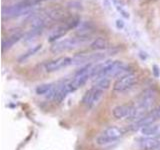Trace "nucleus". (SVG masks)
I'll use <instances>...</instances> for the list:
<instances>
[{
	"mask_svg": "<svg viewBox=\"0 0 160 150\" xmlns=\"http://www.w3.org/2000/svg\"><path fill=\"white\" fill-rule=\"evenodd\" d=\"M89 40V37H73V38H66L61 41H58L56 43H54L50 50L51 52L54 54H58V53H62L64 51H67V50H72L79 47L80 45L84 44L85 42Z\"/></svg>",
	"mask_w": 160,
	"mask_h": 150,
	"instance_id": "nucleus-1",
	"label": "nucleus"
},
{
	"mask_svg": "<svg viewBox=\"0 0 160 150\" xmlns=\"http://www.w3.org/2000/svg\"><path fill=\"white\" fill-rule=\"evenodd\" d=\"M33 7L26 2V0L20 1L14 5H10L2 8V18L3 19H9L13 17L22 16L25 14H29L32 11Z\"/></svg>",
	"mask_w": 160,
	"mask_h": 150,
	"instance_id": "nucleus-2",
	"label": "nucleus"
},
{
	"mask_svg": "<svg viewBox=\"0 0 160 150\" xmlns=\"http://www.w3.org/2000/svg\"><path fill=\"white\" fill-rule=\"evenodd\" d=\"M123 135V131L120 128L116 126H109L106 129H104L98 136L95 139V141L98 145L101 146H105V145H109L121 137Z\"/></svg>",
	"mask_w": 160,
	"mask_h": 150,
	"instance_id": "nucleus-3",
	"label": "nucleus"
},
{
	"mask_svg": "<svg viewBox=\"0 0 160 150\" xmlns=\"http://www.w3.org/2000/svg\"><path fill=\"white\" fill-rule=\"evenodd\" d=\"M104 91L100 90L98 88H96L95 86H93L92 88H90L89 90H87L85 94L82 97V104L85 107H87L88 109L95 107L96 105L99 103L100 100L102 99Z\"/></svg>",
	"mask_w": 160,
	"mask_h": 150,
	"instance_id": "nucleus-4",
	"label": "nucleus"
},
{
	"mask_svg": "<svg viewBox=\"0 0 160 150\" xmlns=\"http://www.w3.org/2000/svg\"><path fill=\"white\" fill-rule=\"evenodd\" d=\"M137 82V76L133 73H129L125 76L120 77L116 80L113 85L114 91L117 92H125L133 87V85Z\"/></svg>",
	"mask_w": 160,
	"mask_h": 150,
	"instance_id": "nucleus-5",
	"label": "nucleus"
},
{
	"mask_svg": "<svg viewBox=\"0 0 160 150\" xmlns=\"http://www.w3.org/2000/svg\"><path fill=\"white\" fill-rule=\"evenodd\" d=\"M71 63L72 59L70 57H58L45 64V69L47 72H55L64 67L69 66V65H71Z\"/></svg>",
	"mask_w": 160,
	"mask_h": 150,
	"instance_id": "nucleus-6",
	"label": "nucleus"
},
{
	"mask_svg": "<svg viewBox=\"0 0 160 150\" xmlns=\"http://www.w3.org/2000/svg\"><path fill=\"white\" fill-rule=\"evenodd\" d=\"M134 111V107L130 105H118L112 110V114L114 118L116 119H124V118H131Z\"/></svg>",
	"mask_w": 160,
	"mask_h": 150,
	"instance_id": "nucleus-7",
	"label": "nucleus"
},
{
	"mask_svg": "<svg viewBox=\"0 0 160 150\" xmlns=\"http://www.w3.org/2000/svg\"><path fill=\"white\" fill-rule=\"evenodd\" d=\"M156 118L154 117L153 113H148L146 115H144V116H142L141 118H139L138 120H136V121H134L132 123V125L130 126V129L131 130H140L142 129L143 127L147 126V125H150V124H153L155 123V121H156Z\"/></svg>",
	"mask_w": 160,
	"mask_h": 150,
	"instance_id": "nucleus-8",
	"label": "nucleus"
},
{
	"mask_svg": "<svg viewBox=\"0 0 160 150\" xmlns=\"http://www.w3.org/2000/svg\"><path fill=\"white\" fill-rule=\"evenodd\" d=\"M138 145L143 150H158L160 148V140L156 137H146L140 140Z\"/></svg>",
	"mask_w": 160,
	"mask_h": 150,
	"instance_id": "nucleus-9",
	"label": "nucleus"
},
{
	"mask_svg": "<svg viewBox=\"0 0 160 150\" xmlns=\"http://www.w3.org/2000/svg\"><path fill=\"white\" fill-rule=\"evenodd\" d=\"M22 37H23L22 33L18 32V33H14L12 35H10L9 37H7L6 39H4L3 42H2V51L5 52L6 50L10 49L15 43H17Z\"/></svg>",
	"mask_w": 160,
	"mask_h": 150,
	"instance_id": "nucleus-10",
	"label": "nucleus"
},
{
	"mask_svg": "<svg viewBox=\"0 0 160 150\" xmlns=\"http://www.w3.org/2000/svg\"><path fill=\"white\" fill-rule=\"evenodd\" d=\"M71 59V65H87L90 64V53H77Z\"/></svg>",
	"mask_w": 160,
	"mask_h": 150,
	"instance_id": "nucleus-11",
	"label": "nucleus"
},
{
	"mask_svg": "<svg viewBox=\"0 0 160 150\" xmlns=\"http://www.w3.org/2000/svg\"><path fill=\"white\" fill-rule=\"evenodd\" d=\"M140 132L146 137H155L160 132V128L158 125L153 123V124H150L143 127L142 129H140Z\"/></svg>",
	"mask_w": 160,
	"mask_h": 150,
	"instance_id": "nucleus-12",
	"label": "nucleus"
},
{
	"mask_svg": "<svg viewBox=\"0 0 160 150\" xmlns=\"http://www.w3.org/2000/svg\"><path fill=\"white\" fill-rule=\"evenodd\" d=\"M93 25L91 22H83L79 24V29L77 34L81 37H89L90 33L93 31Z\"/></svg>",
	"mask_w": 160,
	"mask_h": 150,
	"instance_id": "nucleus-13",
	"label": "nucleus"
},
{
	"mask_svg": "<svg viewBox=\"0 0 160 150\" xmlns=\"http://www.w3.org/2000/svg\"><path fill=\"white\" fill-rule=\"evenodd\" d=\"M108 47V42L107 40L103 37H98L94 39L90 44V48L92 50H97V51H101V50H105Z\"/></svg>",
	"mask_w": 160,
	"mask_h": 150,
	"instance_id": "nucleus-14",
	"label": "nucleus"
},
{
	"mask_svg": "<svg viewBox=\"0 0 160 150\" xmlns=\"http://www.w3.org/2000/svg\"><path fill=\"white\" fill-rule=\"evenodd\" d=\"M41 47H42V45L41 44H38V45H36V46H33L32 48H30L28 51H26L24 54H22L21 56H20L19 58H18V62L19 63H23V62H25V61H27V60L31 57V56H33V55H35L36 54L40 49H41Z\"/></svg>",
	"mask_w": 160,
	"mask_h": 150,
	"instance_id": "nucleus-15",
	"label": "nucleus"
},
{
	"mask_svg": "<svg viewBox=\"0 0 160 150\" xmlns=\"http://www.w3.org/2000/svg\"><path fill=\"white\" fill-rule=\"evenodd\" d=\"M63 16H64V12L59 8L50 10L47 13V18H49L50 20H53V21H58V20H60Z\"/></svg>",
	"mask_w": 160,
	"mask_h": 150,
	"instance_id": "nucleus-16",
	"label": "nucleus"
},
{
	"mask_svg": "<svg viewBox=\"0 0 160 150\" xmlns=\"http://www.w3.org/2000/svg\"><path fill=\"white\" fill-rule=\"evenodd\" d=\"M94 86L100 90H102V91H105V90H107L110 86V79L108 77L97 79V82L95 83Z\"/></svg>",
	"mask_w": 160,
	"mask_h": 150,
	"instance_id": "nucleus-17",
	"label": "nucleus"
},
{
	"mask_svg": "<svg viewBox=\"0 0 160 150\" xmlns=\"http://www.w3.org/2000/svg\"><path fill=\"white\" fill-rule=\"evenodd\" d=\"M64 24L66 25L67 28L70 29H73V28H76L77 26H79L80 24V18L78 16H72V17H69L66 21L64 22Z\"/></svg>",
	"mask_w": 160,
	"mask_h": 150,
	"instance_id": "nucleus-18",
	"label": "nucleus"
},
{
	"mask_svg": "<svg viewBox=\"0 0 160 150\" xmlns=\"http://www.w3.org/2000/svg\"><path fill=\"white\" fill-rule=\"evenodd\" d=\"M42 29L43 28H32L29 32H27L24 35V39L28 41V40H31L32 38H35L42 32Z\"/></svg>",
	"mask_w": 160,
	"mask_h": 150,
	"instance_id": "nucleus-19",
	"label": "nucleus"
},
{
	"mask_svg": "<svg viewBox=\"0 0 160 150\" xmlns=\"http://www.w3.org/2000/svg\"><path fill=\"white\" fill-rule=\"evenodd\" d=\"M115 7H116V9L118 10V12H120V14H121L123 17H125V18H129V13L123 8L124 6H115Z\"/></svg>",
	"mask_w": 160,
	"mask_h": 150,
	"instance_id": "nucleus-20",
	"label": "nucleus"
},
{
	"mask_svg": "<svg viewBox=\"0 0 160 150\" xmlns=\"http://www.w3.org/2000/svg\"><path fill=\"white\" fill-rule=\"evenodd\" d=\"M152 113H153V115H154V117L156 118L157 120L160 119V105H159V106H158L156 109H154V110H153V112H152Z\"/></svg>",
	"mask_w": 160,
	"mask_h": 150,
	"instance_id": "nucleus-21",
	"label": "nucleus"
},
{
	"mask_svg": "<svg viewBox=\"0 0 160 150\" xmlns=\"http://www.w3.org/2000/svg\"><path fill=\"white\" fill-rule=\"evenodd\" d=\"M116 27L118 29H122L124 27V22L123 20H120V19H117L116 20Z\"/></svg>",
	"mask_w": 160,
	"mask_h": 150,
	"instance_id": "nucleus-22",
	"label": "nucleus"
},
{
	"mask_svg": "<svg viewBox=\"0 0 160 150\" xmlns=\"http://www.w3.org/2000/svg\"><path fill=\"white\" fill-rule=\"evenodd\" d=\"M153 72L155 74V76H159V68L156 66V65H154L153 66Z\"/></svg>",
	"mask_w": 160,
	"mask_h": 150,
	"instance_id": "nucleus-23",
	"label": "nucleus"
}]
</instances>
